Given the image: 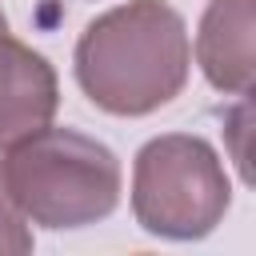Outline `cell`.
Segmentation results:
<instances>
[{
  "mask_svg": "<svg viewBox=\"0 0 256 256\" xmlns=\"http://www.w3.org/2000/svg\"><path fill=\"white\" fill-rule=\"evenodd\" d=\"M188 68V24L168 0H124L88 20L72 48L80 92L108 116H148L172 104Z\"/></svg>",
  "mask_w": 256,
  "mask_h": 256,
  "instance_id": "cell-1",
  "label": "cell"
},
{
  "mask_svg": "<svg viewBox=\"0 0 256 256\" xmlns=\"http://www.w3.org/2000/svg\"><path fill=\"white\" fill-rule=\"evenodd\" d=\"M252 36L256 0H208L196 24V64L216 92H252Z\"/></svg>",
  "mask_w": 256,
  "mask_h": 256,
  "instance_id": "cell-5",
  "label": "cell"
},
{
  "mask_svg": "<svg viewBox=\"0 0 256 256\" xmlns=\"http://www.w3.org/2000/svg\"><path fill=\"white\" fill-rule=\"evenodd\" d=\"M116 152L76 128L44 124L0 148V188L28 224L72 232L100 224L120 204Z\"/></svg>",
  "mask_w": 256,
  "mask_h": 256,
  "instance_id": "cell-2",
  "label": "cell"
},
{
  "mask_svg": "<svg viewBox=\"0 0 256 256\" xmlns=\"http://www.w3.org/2000/svg\"><path fill=\"white\" fill-rule=\"evenodd\" d=\"M232 204L224 160L204 136H152L132 160V216L148 236L204 240Z\"/></svg>",
  "mask_w": 256,
  "mask_h": 256,
  "instance_id": "cell-3",
  "label": "cell"
},
{
  "mask_svg": "<svg viewBox=\"0 0 256 256\" xmlns=\"http://www.w3.org/2000/svg\"><path fill=\"white\" fill-rule=\"evenodd\" d=\"M60 108L56 68L12 36L8 16L0 8V148L52 124Z\"/></svg>",
  "mask_w": 256,
  "mask_h": 256,
  "instance_id": "cell-4",
  "label": "cell"
},
{
  "mask_svg": "<svg viewBox=\"0 0 256 256\" xmlns=\"http://www.w3.org/2000/svg\"><path fill=\"white\" fill-rule=\"evenodd\" d=\"M32 228H28V220L16 212V204L4 196V188H0V256H24V252H32Z\"/></svg>",
  "mask_w": 256,
  "mask_h": 256,
  "instance_id": "cell-6",
  "label": "cell"
}]
</instances>
